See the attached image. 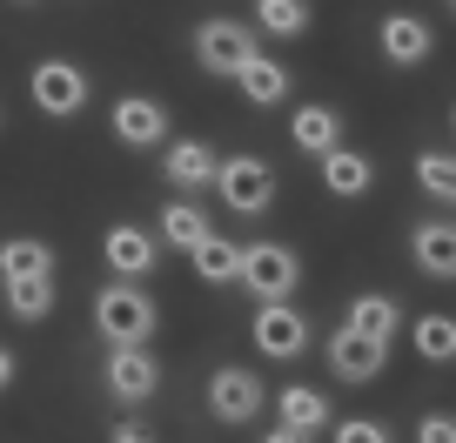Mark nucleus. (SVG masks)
Segmentation results:
<instances>
[{
  "mask_svg": "<svg viewBox=\"0 0 456 443\" xmlns=\"http://www.w3.org/2000/svg\"><path fill=\"white\" fill-rule=\"evenodd\" d=\"M7 383H14V349L0 343V390H7Z\"/></svg>",
  "mask_w": 456,
  "mask_h": 443,
  "instance_id": "7c9ffc66",
  "label": "nucleus"
},
{
  "mask_svg": "<svg viewBox=\"0 0 456 443\" xmlns=\"http://www.w3.org/2000/svg\"><path fill=\"white\" fill-rule=\"evenodd\" d=\"M161 390V363L148 357V343H134V349H108V397H121V403H148Z\"/></svg>",
  "mask_w": 456,
  "mask_h": 443,
  "instance_id": "9d476101",
  "label": "nucleus"
},
{
  "mask_svg": "<svg viewBox=\"0 0 456 443\" xmlns=\"http://www.w3.org/2000/svg\"><path fill=\"white\" fill-rule=\"evenodd\" d=\"M450 128H456V101H450Z\"/></svg>",
  "mask_w": 456,
  "mask_h": 443,
  "instance_id": "2f4dec72",
  "label": "nucleus"
},
{
  "mask_svg": "<svg viewBox=\"0 0 456 443\" xmlns=\"http://www.w3.org/2000/svg\"><path fill=\"white\" fill-rule=\"evenodd\" d=\"M410 256L423 262V275H436V283H450L456 275V222H416V235H410Z\"/></svg>",
  "mask_w": 456,
  "mask_h": 443,
  "instance_id": "dca6fc26",
  "label": "nucleus"
},
{
  "mask_svg": "<svg viewBox=\"0 0 456 443\" xmlns=\"http://www.w3.org/2000/svg\"><path fill=\"white\" fill-rule=\"evenodd\" d=\"M416 443H456V416L450 410H429L423 423H416Z\"/></svg>",
  "mask_w": 456,
  "mask_h": 443,
  "instance_id": "cd10ccee",
  "label": "nucleus"
},
{
  "mask_svg": "<svg viewBox=\"0 0 456 443\" xmlns=\"http://www.w3.org/2000/svg\"><path fill=\"white\" fill-rule=\"evenodd\" d=\"M376 47H383L389 68H423L429 47H436V34H429V21H416V14H383Z\"/></svg>",
  "mask_w": 456,
  "mask_h": 443,
  "instance_id": "9b49d317",
  "label": "nucleus"
},
{
  "mask_svg": "<svg viewBox=\"0 0 456 443\" xmlns=\"http://www.w3.org/2000/svg\"><path fill=\"white\" fill-rule=\"evenodd\" d=\"M114 142H128V148H161L168 142V108L148 94H121L114 101V115H108Z\"/></svg>",
  "mask_w": 456,
  "mask_h": 443,
  "instance_id": "1a4fd4ad",
  "label": "nucleus"
},
{
  "mask_svg": "<svg viewBox=\"0 0 456 443\" xmlns=\"http://www.w3.org/2000/svg\"><path fill=\"white\" fill-rule=\"evenodd\" d=\"M28 94H34L41 115L68 121V115H81V108H87V74L74 68V61H41V68L28 74Z\"/></svg>",
  "mask_w": 456,
  "mask_h": 443,
  "instance_id": "423d86ee",
  "label": "nucleus"
},
{
  "mask_svg": "<svg viewBox=\"0 0 456 443\" xmlns=\"http://www.w3.org/2000/svg\"><path fill=\"white\" fill-rule=\"evenodd\" d=\"M248 336H256V349L269 363H296L302 349H309V316L289 309V296H269L256 309V323H248Z\"/></svg>",
  "mask_w": 456,
  "mask_h": 443,
  "instance_id": "20e7f679",
  "label": "nucleus"
},
{
  "mask_svg": "<svg viewBox=\"0 0 456 443\" xmlns=\"http://www.w3.org/2000/svg\"><path fill=\"white\" fill-rule=\"evenodd\" d=\"M289 142H296V155L322 161L329 148H342V115H336V108H322V101H309V108L289 115Z\"/></svg>",
  "mask_w": 456,
  "mask_h": 443,
  "instance_id": "ddd939ff",
  "label": "nucleus"
},
{
  "mask_svg": "<svg viewBox=\"0 0 456 443\" xmlns=\"http://www.w3.org/2000/svg\"><path fill=\"white\" fill-rule=\"evenodd\" d=\"M101 256H108V269H114V275L142 283V275L155 269V256H161V235H148V229H134V222H121V229H108Z\"/></svg>",
  "mask_w": 456,
  "mask_h": 443,
  "instance_id": "f8f14e48",
  "label": "nucleus"
},
{
  "mask_svg": "<svg viewBox=\"0 0 456 443\" xmlns=\"http://www.w3.org/2000/svg\"><path fill=\"white\" fill-rule=\"evenodd\" d=\"M155 323H161L155 296H142L128 275H121V283H108V289L94 296V329L108 336V349H134V343H148V336H155Z\"/></svg>",
  "mask_w": 456,
  "mask_h": 443,
  "instance_id": "f257e3e1",
  "label": "nucleus"
},
{
  "mask_svg": "<svg viewBox=\"0 0 456 443\" xmlns=\"http://www.w3.org/2000/svg\"><path fill=\"white\" fill-rule=\"evenodd\" d=\"M275 410H282V423L309 430V437L329 423V397H322V390H309V383H289L282 397H275Z\"/></svg>",
  "mask_w": 456,
  "mask_h": 443,
  "instance_id": "b1692460",
  "label": "nucleus"
},
{
  "mask_svg": "<svg viewBox=\"0 0 456 443\" xmlns=\"http://www.w3.org/2000/svg\"><path fill=\"white\" fill-rule=\"evenodd\" d=\"M342 323L356 329V336H376V343H396L403 309L383 296V289H370V296H356V302H349V316H342Z\"/></svg>",
  "mask_w": 456,
  "mask_h": 443,
  "instance_id": "6ab92c4d",
  "label": "nucleus"
},
{
  "mask_svg": "<svg viewBox=\"0 0 456 443\" xmlns=\"http://www.w3.org/2000/svg\"><path fill=\"white\" fill-rule=\"evenodd\" d=\"M7 275H54V249L34 242V235H7L0 242V283Z\"/></svg>",
  "mask_w": 456,
  "mask_h": 443,
  "instance_id": "4be33fe9",
  "label": "nucleus"
},
{
  "mask_svg": "<svg viewBox=\"0 0 456 443\" xmlns=\"http://www.w3.org/2000/svg\"><path fill=\"white\" fill-rule=\"evenodd\" d=\"M416 188L443 209H456V155H416Z\"/></svg>",
  "mask_w": 456,
  "mask_h": 443,
  "instance_id": "a878e982",
  "label": "nucleus"
},
{
  "mask_svg": "<svg viewBox=\"0 0 456 443\" xmlns=\"http://www.w3.org/2000/svg\"><path fill=\"white\" fill-rule=\"evenodd\" d=\"M108 443H155V430H148V423H134V416H128V423H114V437Z\"/></svg>",
  "mask_w": 456,
  "mask_h": 443,
  "instance_id": "c85d7f7f",
  "label": "nucleus"
},
{
  "mask_svg": "<svg viewBox=\"0 0 456 443\" xmlns=\"http://www.w3.org/2000/svg\"><path fill=\"white\" fill-rule=\"evenodd\" d=\"M450 14H456V0H450Z\"/></svg>",
  "mask_w": 456,
  "mask_h": 443,
  "instance_id": "473e14b6",
  "label": "nucleus"
},
{
  "mask_svg": "<svg viewBox=\"0 0 456 443\" xmlns=\"http://www.w3.org/2000/svg\"><path fill=\"white\" fill-rule=\"evenodd\" d=\"M235 87H242L248 108H275V101H289V68H282L275 54H262V47H256V54L235 68Z\"/></svg>",
  "mask_w": 456,
  "mask_h": 443,
  "instance_id": "4468645a",
  "label": "nucleus"
},
{
  "mask_svg": "<svg viewBox=\"0 0 456 443\" xmlns=\"http://www.w3.org/2000/svg\"><path fill=\"white\" fill-rule=\"evenodd\" d=\"M410 343L423 363H456V316H416Z\"/></svg>",
  "mask_w": 456,
  "mask_h": 443,
  "instance_id": "393cba45",
  "label": "nucleus"
},
{
  "mask_svg": "<svg viewBox=\"0 0 456 443\" xmlns=\"http://www.w3.org/2000/svg\"><path fill=\"white\" fill-rule=\"evenodd\" d=\"M322 188H329L336 201L370 195V188H376V161L356 155V148H329V155H322Z\"/></svg>",
  "mask_w": 456,
  "mask_h": 443,
  "instance_id": "2eb2a0df",
  "label": "nucleus"
},
{
  "mask_svg": "<svg viewBox=\"0 0 456 443\" xmlns=\"http://www.w3.org/2000/svg\"><path fill=\"white\" fill-rule=\"evenodd\" d=\"M188 262H195L201 283L222 289V283H235V275H242V242H228V235H215V229H208L195 249H188Z\"/></svg>",
  "mask_w": 456,
  "mask_h": 443,
  "instance_id": "aec40b11",
  "label": "nucleus"
},
{
  "mask_svg": "<svg viewBox=\"0 0 456 443\" xmlns=\"http://www.w3.org/2000/svg\"><path fill=\"white\" fill-rule=\"evenodd\" d=\"M235 283L248 289L256 302H269V296H296V283H302V256L289 242H248L242 249V275Z\"/></svg>",
  "mask_w": 456,
  "mask_h": 443,
  "instance_id": "7ed1b4c3",
  "label": "nucleus"
},
{
  "mask_svg": "<svg viewBox=\"0 0 456 443\" xmlns=\"http://www.w3.org/2000/svg\"><path fill=\"white\" fill-rule=\"evenodd\" d=\"M168 148V155H161V175H168L175 188H182V195H195V188H208L215 182V148H201V142H161Z\"/></svg>",
  "mask_w": 456,
  "mask_h": 443,
  "instance_id": "f3484780",
  "label": "nucleus"
},
{
  "mask_svg": "<svg viewBox=\"0 0 456 443\" xmlns=\"http://www.w3.org/2000/svg\"><path fill=\"white\" fill-rule=\"evenodd\" d=\"M269 390H262L256 370H215L208 376V416L215 423H256Z\"/></svg>",
  "mask_w": 456,
  "mask_h": 443,
  "instance_id": "0eeeda50",
  "label": "nucleus"
},
{
  "mask_svg": "<svg viewBox=\"0 0 456 443\" xmlns=\"http://www.w3.org/2000/svg\"><path fill=\"white\" fill-rule=\"evenodd\" d=\"M383 363H389V343L356 336L349 323L329 336V370H336V383H376V376H383Z\"/></svg>",
  "mask_w": 456,
  "mask_h": 443,
  "instance_id": "6e6552de",
  "label": "nucleus"
},
{
  "mask_svg": "<svg viewBox=\"0 0 456 443\" xmlns=\"http://www.w3.org/2000/svg\"><path fill=\"white\" fill-rule=\"evenodd\" d=\"M269 443H309V430H296V423H275V430H269Z\"/></svg>",
  "mask_w": 456,
  "mask_h": 443,
  "instance_id": "c756f323",
  "label": "nucleus"
},
{
  "mask_svg": "<svg viewBox=\"0 0 456 443\" xmlns=\"http://www.w3.org/2000/svg\"><path fill=\"white\" fill-rule=\"evenodd\" d=\"M0 296H7L14 323H41V316H54V275H7Z\"/></svg>",
  "mask_w": 456,
  "mask_h": 443,
  "instance_id": "a211bd4d",
  "label": "nucleus"
},
{
  "mask_svg": "<svg viewBox=\"0 0 456 443\" xmlns=\"http://www.w3.org/2000/svg\"><path fill=\"white\" fill-rule=\"evenodd\" d=\"M336 443H389V423L383 416H349V423H336Z\"/></svg>",
  "mask_w": 456,
  "mask_h": 443,
  "instance_id": "bb28decb",
  "label": "nucleus"
},
{
  "mask_svg": "<svg viewBox=\"0 0 456 443\" xmlns=\"http://www.w3.org/2000/svg\"><path fill=\"white\" fill-rule=\"evenodd\" d=\"M256 28L269 41H296L309 34V0H256Z\"/></svg>",
  "mask_w": 456,
  "mask_h": 443,
  "instance_id": "5701e85b",
  "label": "nucleus"
},
{
  "mask_svg": "<svg viewBox=\"0 0 456 443\" xmlns=\"http://www.w3.org/2000/svg\"><path fill=\"white\" fill-rule=\"evenodd\" d=\"M208 188L222 195V209H235V215H269V201H275V168H269L262 155H222Z\"/></svg>",
  "mask_w": 456,
  "mask_h": 443,
  "instance_id": "f03ea898",
  "label": "nucleus"
},
{
  "mask_svg": "<svg viewBox=\"0 0 456 443\" xmlns=\"http://www.w3.org/2000/svg\"><path fill=\"white\" fill-rule=\"evenodd\" d=\"M201 235H208V215L195 209V195H182V201H168V209H161V242H168V249H182V256H188Z\"/></svg>",
  "mask_w": 456,
  "mask_h": 443,
  "instance_id": "412c9836",
  "label": "nucleus"
},
{
  "mask_svg": "<svg viewBox=\"0 0 456 443\" xmlns=\"http://www.w3.org/2000/svg\"><path fill=\"white\" fill-rule=\"evenodd\" d=\"M248 54H256V28H242L235 14H215V21L195 28V61L208 74H228V81H235V68H242Z\"/></svg>",
  "mask_w": 456,
  "mask_h": 443,
  "instance_id": "39448f33",
  "label": "nucleus"
}]
</instances>
